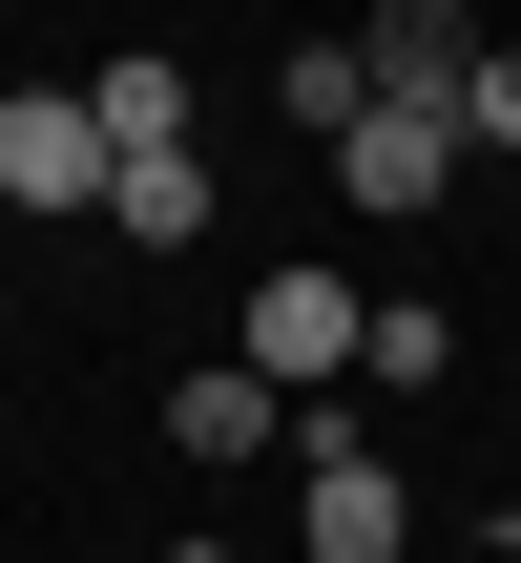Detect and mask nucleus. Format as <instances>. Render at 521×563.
<instances>
[{
  "instance_id": "obj_4",
  "label": "nucleus",
  "mask_w": 521,
  "mask_h": 563,
  "mask_svg": "<svg viewBox=\"0 0 521 563\" xmlns=\"http://www.w3.org/2000/svg\"><path fill=\"white\" fill-rule=\"evenodd\" d=\"M355 63H376V104H459V84L501 63V42H480L459 0H397V21H355Z\"/></svg>"
},
{
  "instance_id": "obj_1",
  "label": "nucleus",
  "mask_w": 521,
  "mask_h": 563,
  "mask_svg": "<svg viewBox=\"0 0 521 563\" xmlns=\"http://www.w3.org/2000/svg\"><path fill=\"white\" fill-rule=\"evenodd\" d=\"M230 355H251L271 397H313V376H376V292H334V272L292 251V272H251V334H230Z\"/></svg>"
},
{
  "instance_id": "obj_9",
  "label": "nucleus",
  "mask_w": 521,
  "mask_h": 563,
  "mask_svg": "<svg viewBox=\"0 0 521 563\" xmlns=\"http://www.w3.org/2000/svg\"><path fill=\"white\" fill-rule=\"evenodd\" d=\"M376 376H397V397H418V376H459V313H439V292H397V313H376Z\"/></svg>"
},
{
  "instance_id": "obj_6",
  "label": "nucleus",
  "mask_w": 521,
  "mask_h": 563,
  "mask_svg": "<svg viewBox=\"0 0 521 563\" xmlns=\"http://www.w3.org/2000/svg\"><path fill=\"white\" fill-rule=\"evenodd\" d=\"M271 418H292V397H271L251 355H209V376H167V439H188V460H271Z\"/></svg>"
},
{
  "instance_id": "obj_8",
  "label": "nucleus",
  "mask_w": 521,
  "mask_h": 563,
  "mask_svg": "<svg viewBox=\"0 0 521 563\" xmlns=\"http://www.w3.org/2000/svg\"><path fill=\"white\" fill-rule=\"evenodd\" d=\"M104 230H146V251H188V230H209V146H167V167H125V188H104Z\"/></svg>"
},
{
  "instance_id": "obj_7",
  "label": "nucleus",
  "mask_w": 521,
  "mask_h": 563,
  "mask_svg": "<svg viewBox=\"0 0 521 563\" xmlns=\"http://www.w3.org/2000/svg\"><path fill=\"white\" fill-rule=\"evenodd\" d=\"M84 104H104V146H125V167H167V146H188V63H84Z\"/></svg>"
},
{
  "instance_id": "obj_3",
  "label": "nucleus",
  "mask_w": 521,
  "mask_h": 563,
  "mask_svg": "<svg viewBox=\"0 0 521 563\" xmlns=\"http://www.w3.org/2000/svg\"><path fill=\"white\" fill-rule=\"evenodd\" d=\"M334 188H355V209H397V230H418V209H439V188H459V104H355V146H334Z\"/></svg>"
},
{
  "instance_id": "obj_10",
  "label": "nucleus",
  "mask_w": 521,
  "mask_h": 563,
  "mask_svg": "<svg viewBox=\"0 0 521 563\" xmlns=\"http://www.w3.org/2000/svg\"><path fill=\"white\" fill-rule=\"evenodd\" d=\"M459 146H521V42L480 63V84H459Z\"/></svg>"
},
{
  "instance_id": "obj_2",
  "label": "nucleus",
  "mask_w": 521,
  "mask_h": 563,
  "mask_svg": "<svg viewBox=\"0 0 521 563\" xmlns=\"http://www.w3.org/2000/svg\"><path fill=\"white\" fill-rule=\"evenodd\" d=\"M104 188H125L104 104H84V84H21V104H0V209H63V230H104Z\"/></svg>"
},
{
  "instance_id": "obj_5",
  "label": "nucleus",
  "mask_w": 521,
  "mask_h": 563,
  "mask_svg": "<svg viewBox=\"0 0 521 563\" xmlns=\"http://www.w3.org/2000/svg\"><path fill=\"white\" fill-rule=\"evenodd\" d=\"M397 543H418L397 460H376V439H313V563H397Z\"/></svg>"
}]
</instances>
